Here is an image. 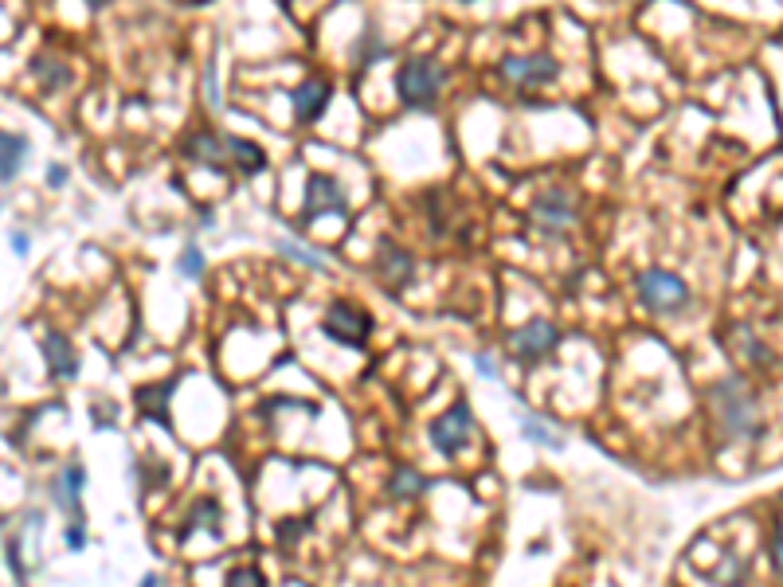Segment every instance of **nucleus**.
I'll use <instances>...</instances> for the list:
<instances>
[{"label":"nucleus","instance_id":"f257e3e1","mask_svg":"<svg viewBox=\"0 0 783 587\" xmlns=\"http://www.w3.org/2000/svg\"><path fill=\"white\" fill-rule=\"evenodd\" d=\"M709 404L717 411V423H721V435L733 443V439H760V411L752 392L740 384V380H717L709 388Z\"/></svg>","mask_w":783,"mask_h":587},{"label":"nucleus","instance_id":"f03ea898","mask_svg":"<svg viewBox=\"0 0 783 587\" xmlns=\"http://www.w3.org/2000/svg\"><path fill=\"white\" fill-rule=\"evenodd\" d=\"M639 298H643L646 310L674 314V310H686L690 306V286L678 274L662 271V267H650V271L639 274Z\"/></svg>","mask_w":783,"mask_h":587},{"label":"nucleus","instance_id":"7ed1b4c3","mask_svg":"<svg viewBox=\"0 0 783 587\" xmlns=\"http://www.w3.org/2000/svg\"><path fill=\"white\" fill-rule=\"evenodd\" d=\"M439 87H443V67L431 59H408L396 75V91L404 98V106H431Z\"/></svg>","mask_w":783,"mask_h":587},{"label":"nucleus","instance_id":"20e7f679","mask_svg":"<svg viewBox=\"0 0 783 587\" xmlns=\"http://www.w3.org/2000/svg\"><path fill=\"white\" fill-rule=\"evenodd\" d=\"M369 329H372L369 314L357 310V306H349V302H333L322 317V333L329 341L345 345V349H361L365 337H369Z\"/></svg>","mask_w":783,"mask_h":587},{"label":"nucleus","instance_id":"39448f33","mask_svg":"<svg viewBox=\"0 0 783 587\" xmlns=\"http://www.w3.org/2000/svg\"><path fill=\"white\" fill-rule=\"evenodd\" d=\"M556 341H560V333H556L553 321H545V317H533V321H525L513 337H509V349H513V357L525 364L541 361L545 353H553Z\"/></svg>","mask_w":783,"mask_h":587},{"label":"nucleus","instance_id":"423d86ee","mask_svg":"<svg viewBox=\"0 0 783 587\" xmlns=\"http://www.w3.org/2000/svg\"><path fill=\"white\" fill-rule=\"evenodd\" d=\"M502 75H506L513 87H525V91H533V87H545V83H553L556 75H560V67H556L553 55L537 51V55H509L506 63H502Z\"/></svg>","mask_w":783,"mask_h":587},{"label":"nucleus","instance_id":"0eeeda50","mask_svg":"<svg viewBox=\"0 0 783 587\" xmlns=\"http://www.w3.org/2000/svg\"><path fill=\"white\" fill-rule=\"evenodd\" d=\"M322 212H333V216H345L349 212V204H345V192L337 188V181H329V177H310L306 181V208H302V220L294 227H310Z\"/></svg>","mask_w":783,"mask_h":587},{"label":"nucleus","instance_id":"6e6552de","mask_svg":"<svg viewBox=\"0 0 783 587\" xmlns=\"http://www.w3.org/2000/svg\"><path fill=\"white\" fill-rule=\"evenodd\" d=\"M470 427H474L470 407L455 404V407H447V411L431 423V431H427V435H431V443H435V451L439 454H455V451H462V443H466Z\"/></svg>","mask_w":783,"mask_h":587},{"label":"nucleus","instance_id":"1a4fd4ad","mask_svg":"<svg viewBox=\"0 0 783 587\" xmlns=\"http://www.w3.org/2000/svg\"><path fill=\"white\" fill-rule=\"evenodd\" d=\"M533 224H537L541 235H549V239L564 235L568 224H572V196H568V192H560V188L545 192V196L533 204Z\"/></svg>","mask_w":783,"mask_h":587},{"label":"nucleus","instance_id":"9d476101","mask_svg":"<svg viewBox=\"0 0 783 587\" xmlns=\"http://www.w3.org/2000/svg\"><path fill=\"white\" fill-rule=\"evenodd\" d=\"M177 384H181V376H169V380H161V384H141L138 388V407L145 419H153L157 427H165V431H173V419H169V396L177 392Z\"/></svg>","mask_w":783,"mask_h":587},{"label":"nucleus","instance_id":"9b49d317","mask_svg":"<svg viewBox=\"0 0 783 587\" xmlns=\"http://www.w3.org/2000/svg\"><path fill=\"white\" fill-rule=\"evenodd\" d=\"M185 157L196 165H208V169H224L231 161L228 153V137H216L212 130H196L185 141Z\"/></svg>","mask_w":783,"mask_h":587},{"label":"nucleus","instance_id":"f8f14e48","mask_svg":"<svg viewBox=\"0 0 783 587\" xmlns=\"http://www.w3.org/2000/svg\"><path fill=\"white\" fill-rule=\"evenodd\" d=\"M44 361L55 380H75V376H79V357H75L71 341H67L63 333H55V329L44 333Z\"/></svg>","mask_w":783,"mask_h":587},{"label":"nucleus","instance_id":"ddd939ff","mask_svg":"<svg viewBox=\"0 0 783 587\" xmlns=\"http://www.w3.org/2000/svg\"><path fill=\"white\" fill-rule=\"evenodd\" d=\"M329 98H333L329 83H322V79H306L298 91L290 94V102H294V118H298V122H318V118H322V110L329 106Z\"/></svg>","mask_w":783,"mask_h":587},{"label":"nucleus","instance_id":"4468645a","mask_svg":"<svg viewBox=\"0 0 783 587\" xmlns=\"http://www.w3.org/2000/svg\"><path fill=\"white\" fill-rule=\"evenodd\" d=\"M83 486H87V470H83V466H67L63 474L51 478V497H55V505H59L63 513H75V509H79Z\"/></svg>","mask_w":783,"mask_h":587},{"label":"nucleus","instance_id":"2eb2a0df","mask_svg":"<svg viewBox=\"0 0 783 587\" xmlns=\"http://www.w3.org/2000/svg\"><path fill=\"white\" fill-rule=\"evenodd\" d=\"M228 153H231V165H235L239 173H247V177L263 173V165H267L263 149H259L255 141H243V137H228Z\"/></svg>","mask_w":783,"mask_h":587},{"label":"nucleus","instance_id":"dca6fc26","mask_svg":"<svg viewBox=\"0 0 783 587\" xmlns=\"http://www.w3.org/2000/svg\"><path fill=\"white\" fill-rule=\"evenodd\" d=\"M380 274H384V282H388V290L392 286H404V282H412V259L400 251V247H380Z\"/></svg>","mask_w":783,"mask_h":587},{"label":"nucleus","instance_id":"f3484780","mask_svg":"<svg viewBox=\"0 0 783 587\" xmlns=\"http://www.w3.org/2000/svg\"><path fill=\"white\" fill-rule=\"evenodd\" d=\"M24 153H28V141H24V137L12 134V130L0 134V157H4V161H0V177H4V181H12V177L20 173Z\"/></svg>","mask_w":783,"mask_h":587},{"label":"nucleus","instance_id":"a211bd4d","mask_svg":"<svg viewBox=\"0 0 783 587\" xmlns=\"http://www.w3.org/2000/svg\"><path fill=\"white\" fill-rule=\"evenodd\" d=\"M196 529H208L212 537L220 533V505H216V501H196V505H192V517L185 521V529H181L177 541H188Z\"/></svg>","mask_w":783,"mask_h":587},{"label":"nucleus","instance_id":"6ab92c4d","mask_svg":"<svg viewBox=\"0 0 783 587\" xmlns=\"http://www.w3.org/2000/svg\"><path fill=\"white\" fill-rule=\"evenodd\" d=\"M521 435H525L529 443H537V447H553V451L564 447L560 431H553V427H549L545 419H537V415H521Z\"/></svg>","mask_w":783,"mask_h":587},{"label":"nucleus","instance_id":"aec40b11","mask_svg":"<svg viewBox=\"0 0 783 587\" xmlns=\"http://www.w3.org/2000/svg\"><path fill=\"white\" fill-rule=\"evenodd\" d=\"M427 490V478L415 474V470H396L392 482H388V494L392 497H419Z\"/></svg>","mask_w":783,"mask_h":587},{"label":"nucleus","instance_id":"412c9836","mask_svg":"<svg viewBox=\"0 0 783 587\" xmlns=\"http://www.w3.org/2000/svg\"><path fill=\"white\" fill-rule=\"evenodd\" d=\"M278 251L286 255V259H294V263H306L310 271H325V259L318 251H310V247H302V243H294V239H278Z\"/></svg>","mask_w":783,"mask_h":587},{"label":"nucleus","instance_id":"4be33fe9","mask_svg":"<svg viewBox=\"0 0 783 587\" xmlns=\"http://www.w3.org/2000/svg\"><path fill=\"white\" fill-rule=\"evenodd\" d=\"M361 40H365V47L357 44V71H369L372 59H380L388 47H384V40H376L372 32H369V36H361Z\"/></svg>","mask_w":783,"mask_h":587},{"label":"nucleus","instance_id":"5701e85b","mask_svg":"<svg viewBox=\"0 0 783 587\" xmlns=\"http://www.w3.org/2000/svg\"><path fill=\"white\" fill-rule=\"evenodd\" d=\"M224 587H267V580H263L259 568H235V572H228Z\"/></svg>","mask_w":783,"mask_h":587},{"label":"nucleus","instance_id":"b1692460","mask_svg":"<svg viewBox=\"0 0 783 587\" xmlns=\"http://www.w3.org/2000/svg\"><path fill=\"white\" fill-rule=\"evenodd\" d=\"M36 75L44 79L47 91H55V87H63V83H67V71H63L59 63H47V59H40V63H36Z\"/></svg>","mask_w":783,"mask_h":587},{"label":"nucleus","instance_id":"393cba45","mask_svg":"<svg viewBox=\"0 0 783 587\" xmlns=\"http://www.w3.org/2000/svg\"><path fill=\"white\" fill-rule=\"evenodd\" d=\"M181 274H188V278H200L204 274V255H200V247H185V255H181Z\"/></svg>","mask_w":783,"mask_h":587},{"label":"nucleus","instance_id":"a878e982","mask_svg":"<svg viewBox=\"0 0 783 587\" xmlns=\"http://www.w3.org/2000/svg\"><path fill=\"white\" fill-rule=\"evenodd\" d=\"M8 568H12V576L24 584L28 580V572H24V560H20V541L16 537H8Z\"/></svg>","mask_w":783,"mask_h":587},{"label":"nucleus","instance_id":"bb28decb","mask_svg":"<svg viewBox=\"0 0 783 587\" xmlns=\"http://www.w3.org/2000/svg\"><path fill=\"white\" fill-rule=\"evenodd\" d=\"M204 94H208V106L220 110V91H216V67H204Z\"/></svg>","mask_w":783,"mask_h":587},{"label":"nucleus","instance_id":"cd10ccee","mask_svg":"<svg viewBox=\"0 0 783 587\" xmlns=\"http://www.w3.org/2000/svg\"><path fill=\"white\" fill-rule=\"evenodd\" d=\"M474 368L486 376V380H498V364H494V357H486V353H478L474 357Z\"/></svg>","mask_w":783,"mask_h":587},{"label":"nucleus","instance_id":"c85d7f7f","mask_svg":"<svg viewBox=\"0 0 783 587\" xmlns=\"http://www.w3.org/2000/svg\"><path fill=\"white\" fill-rule=\"evenodd\" d=\"M294 533H306V525H298V521H282V525H278V537H282V544L298 541Z\"/></svg>","mask_w":783,"mask_h":587},{"label":"nucleus","instance_id":"c756f323","mask_svg":"<svg viewBox=\"0 0 783 587\" xmlns=\"http://www.w3.org/2000/svg\"><path fill=\"white\" fill-rule=\"evenodd\" d=\"M83 544H87V533H83V525H71V529H67V548H71V552H79Z\"/></svg>","mask_w":783,"mask_h":587},{"label":"nucleus","instance_id":"7c9ffc66","mask_svg":"<svg viewBox=\"0 0 783 587\" xmlns=\"http://www.w3.org/2000/svg\"><path fill=\"white\" fill-rule=\"evenodd\" d=\"M772 568L783 576V533H772Z\"/></svg>","mask_w":783,"mask_h":587},{"label":"nucleus","instance_id":"2f4dec72","mask_svg":"<svg viewBox=\"0 0 783 587\" xmlns=\"http://www.w3.org/2000/svg\"><path fill=\"white\" fill-rule=\"evenodd\" d=\"M12 251H16V255L28 251V235H24V231H12Z\"/></svg>","mask_w":783,"mask_h":587},{"label":"nucleus","instance_id":"473e14b6","mask_svg":"<svg viewBox=\"0 0 783 587\" xmlns=\"http://www.w3.org/2000/svg\"><path fill=\"white\" fill-rule=\"evenodd\" d=\"M47 181H51V184H55V188H59V184L67 181V169H59V165H55V169L47 173Z\"/></svg>","mask_w":783,"mask_h":587},{"label":"nucleus","instance_id":"72a5a7b5","mask_svg":"<svg viewBox=\"0 0 783 587\" xmlns=\"http://www.w3.org/2000/svg\"><path fill=\"white\" fill-rule=\"evenodd\" d=\"M138 587H157V576H145V580H141Z\"/></svg>","mask_w":783,"mask_h":587}]
</instances>
